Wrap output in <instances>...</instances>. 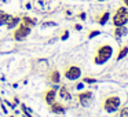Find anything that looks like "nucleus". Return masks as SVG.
<instances>
[{"mask_svg": "<svg viewBox=\"0 0 128 117\" xmlns=\"http://www.w3.org/2000/svg\"><path fill=\"white\" fill-rule=\"evenodd\" d=\"M112 54H113V48H112V46H109V44L100 46V47L98 48V51H96V55H95V58H94V62L96 65L105 64V62L112 56Z\"/></svg>", "mask_w": 128, "mask_h": 117, "instance_id": "nucleus-1", "label": "nucleus"}, {"mask_svg": "<svg viewBox=\"0 0 128 117\" xmlns=\"http://www.w3.org/2000/svg\"><path fill=\"white\" fill-rule=\"evenodd\" d=\"M120 98L118 96H109L105 99V102H103V106H105V110L109 112V113H113V112H116L117 109H118L120 106Z\"/></svg>", "mask_w": 128, "mask_h": 117, "instance_id": "nucleus-2", "label": "nucleus"}, {"mask_svg": "<svg viewBox=\"0 0 128 117\" xmlns=\"http://www.w3.org/2000/svg\"><path fill=\"white\" fill-rule=\"evenodd\" d=\"M29 33H30V26H28V25L21 22L20 26L14 30V39L20 42V40L25 39L26 36H29Z\"/></svg>", "mask_w": 128, "mask_h": 117, "instance_id": "nucleus-3", "label": "nucleus"}, {"mask_svg": "<svg viewBox=\"0 0 128 117\" xmlns=\"http://www.w3.org/2000/svg\"><path fill=\"white\" fill-rule=\"evenodd\" d=\"M81 74V69L78 66H69L65 70V77L69 78V80H76L78 78Z\"/></svg>", "mask_w": 128, "mask_h": 117, "instance_id": "nucleus-4", "label": "nucleus"}, {"mask_svg": "<svg viewBox=\"0 0 128 117\" xmlns=\"http://www.w3.org/2000/svg\"><path fill=\"white\" fill-rule=\"evenodd\" d=\"M114 26H124L125 24L128 22V15L127 14H120V12H116L112 20Z\"/></svg>", "mask_w": 128, "mask_h": 117, "instance_id": "nucleus-5", "label": "nucleus"}, {"mask_svg": "<svg viewBox=\"0 0 128 117\" xmlns=\"http://www.w3.org/2000/svg\"><path fill=\"white\" fill-rule=\"evenodd\" d=\"M92 92L91 91H83L78 94V102L81 106H88V103L92 100Z\"/></svg>", "mask_w": 128, "mask_h": 117, "instance_id": "nucleus-6", "label": "nucleus"}, {"mask_svg": "<svg viewBox=\"0 0 128 117\" xmlns=\"http://www.w3.org/2000/svg\"><path fill=\"white\" fill-rule=\"evenodd\" d=\"M50 110L55 114H64L65 113V106L62 103H58V102H52L50 105Z\"/></svg>", "mask_w": 128, "mask_h": 117, "instance_id": "nucleus-7", "label": "nucleus"}, {"mask_svg": "<svg viewBox=\"0 0 128 117\" xmlns=\"http://www.w3.org/2000/svg\"><path fill=\"white\" fill-rule=\"evenodd\" d=\"M55 96H56V92H55V90H52V88L47 90V91L44 92V100L48 103V105H51L52 102H55Z\"/></svg>", "mask_w": 128, "mask_h": 117, "instance_id": "nucleus-8", "label": "nucleus"}, {"mask_svg": "<svg viewBox=\"0 0 128 117\" xmlns=\"http://www.w3.org/2000/svg\"><path fill=\"white\" fill-rule=\"evenodd\" d=\"M48 80H50V83L52 84H58L59 81H61V74H59V72L56 69L51 70L50 73H48Z\"/></svg>", "mask_w": 128, "mask_h": 117, "instance_id": "nucleus-9", "label": "nucleus"}, {"mask_svg": "<svg viewBox=\"0 0 128 117\" xmlns=\"http://www.w3.org/2000/svg\"><path fill=\"white\" fill-rule=\"evenodd\" d=\"M20 22H21V18L20 17H10V20L7 21L6 26H7V29H14Z\"/></svg>", "mask_w": 128, "mask_h": 117, "instance_id": "nucleus-10", "label": "nucleus"}, {"mask_svg": "<svg viewBox=\"0 0 128 117\" xmlns=\"http://www.w3.org/2000/svg\"><path fill=\"white\" fill-rule=\"evenodd\" d=\"M125 34H127V29H125L124 26H116V29H114V36H116L117 39L125 36Z\"/></svg>", "mask_w": 128, "mask_h": 117, "instance_id": "nucleus-11", "label": "nucleus"}, {"mask_svg": "<svg viewBox=\"0 0 128 117\" xmlns=\"http://www.w3.org/2000/svg\"><path fill=\"white\" fill-rule=\"evenodd\" d=\"M59 96L62 98V99H66V100H70V92L69 90L66 88V87H61V90H59Z\"/></svg>", "mask_w": 128, "mask_h": 117, "instance_id": "nucleus-12", "label": "nucleus"}, {"mask_svg": "<svg viewBox=\"0 0 128 117\" xmlns=\"http://www.w3.org/2000/svg\"><path fill=\"white\" fill-rule=\"evenodd\" d=\"M128 54V47L127 46H122V47H120V51H118V54H117V61H120V59H122L125 55Z\"/></svg>", "mask_w": 128, "mask_h": 117, "instance_id": "nucleus-13", "label": "nucleus"}, {"mask_svg": "<svg viewBox=\"0 0 128 117\" xmlns=\"http://www.w3.org/2000/svg\"><path fill=\"white\" fill-rule=\"evenodd\" d=\"M22 24H25V25H28V26H34L36 25V20L34 18H30V17H24L22 18Z\"/></svg>", "mask_w": 128, "mask_h": 117, "instance_id": "nucleus-14", "label": "nucleus"}, {"mask_svg": "<svg viewBox=\"0 0 128 117\" xmlns=\"http://www.w3.org/2000/svg\"><path fill=\"white\" fill-rule=\"evenodd\" d=\"M8 20H10V15L7 14V12H4V11L0 10V25H6Z\"/></svg>", "mask_w": 128, "mask_h": 117, "instance_id": "nucleus-15", "label": "nucleus"}, {"mask_svg": "<svg viewBox=\"0 0 128 117\" xmlns=\"http://www.w3.org/2000/svg\"><path fill=\"white\" fill-rule=\"evenodd\" d=\"M108 20H109V12H103V14L98 18V22H99L100 25H105V24L108 22Z\"/></svg>", "mask_w": 128, "mask_h": 117, "instance_id": "nucleus-16", "label": "nucleus"}, {"mask_svg": "<svg viewBox=\"0 0 128 117\" xmlns=\"http://www.w3.org/2000/svg\"><path fill=\"white\" fill-rule=\"evenodd\" d=\"M120 117H128V106H125L120 110Z\"/></svg>", "mask_w": 128, "mask_h": 117, "instance_id": "nucleus-17", "label": "nucleus"}, {"mask_svg": "<svg viewBox=\"0 0 128 117\" xmlns=\"http://www.w3.org/2000/svg\"><path fill=\"white\" fill-rule=\"evenodd\" d=\"M96 34H99V30H94V32H91V33L88 34V39H92V37L96 36Z\"/></svg>", "mask_w": 128, "mask_h": 117, "instance_id": "nucleus-18", "label": "nucleus"}, {"mask_svg": "<svg viewBox=\"0 0 128 117\" xmlns=\"http://www.w3.org/2000/svg\"><path fill=\"white\" fill-rule=\"evenodd\" d=\"M84 83H96L95 78H90V77H86L84 78Z\"/></svg>", "mask_w": 128, "mask_h": 117, "instance_id": "nucleus-19", "label": "nucleus"}, {"mask_svg": "<svg viewBox=\"0 0 128 117\" xmlns=\"http://www.w3.org/2000/svg\"><path fill=\"white\" fill-rule=\"evenodd\" d=\"M68 36H69V33L68 32H65L64 34H62V40H65V39H68Z\"/></svg>", "mask_w": 128, "mask_h": 117, "instance_id": "nucleus-20", "label": "nucleus"}, {"mask_svg": "<svg viewBox=\"0 0 128 117\" xmlns=\"http://www.w3.org/2000/svg\"><path fill=\"white\" fill-rule=\"evenodd\" d=\"M74 29H76V30H80V29H81V25H74Z\"/></svg>", "mask_w": 128, "mask_h": 117, "instance_id": "nucleus-21", "label": "nucleus"}, {"mask_svg": "<svg viewBox=\"0 0 128 117\" xmlns=\"http://www.w3.org/2000/svg\"><path fill=\"white\" fill-rule=\"evenodd\" d=\"M122 2H124V4H125V6L128 7V0H122Z\"/></svg>", "mask_w": 128, "mask_h": 117, "instance_id": "nucleus-22", "label": "nucleus"}]
</instances>
